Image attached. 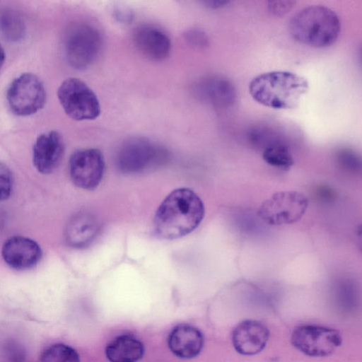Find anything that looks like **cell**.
I'll list each match as a JSON object with an SVG mask.
<instances>
[{
	"mask_svg": "<svg viewBox=\"0 0 362 362\" xmlns=\"http://www.w3.org/2000/svg\"><path fill=\"white\" fill-rule=\"evenodd\" d=\"M308 197L300 192H279L259 206L257 215L269 225L291 224L300 219L308 209Z\"/></svg>",
	"mask_w": 362,
	"mask_h": 362,
	"instance_id": "52a82bcc",
	"label": "cell"
},
{
	"mask_svg": "<svg viewBox=\"0 0 362 362\" xmlns=\"http://www.w3.org/2000/svg\"><path fill=\"white\" fill-rule=\"evenodd\" d=\"M289 32L298 42L314 47L334 44L341 30L337 14L323 6H310L296 13L290 20Z\"/></svg>",
	"mask_w": 362,
	"mask_h": 362,
	"instance_id": "3957f363",
	"label": "cell"
},
{
	"mask_svg": "<svg viewBox=\"0 0 362 362\" xmlns=\"http://www.w3.org/2000/svg\"><path fill=\"white\" fill-rule=\"evenodd\" d=\"M1 256L11 268L25 270L38 263L42 256V250L35 240L15 235L4 242L1 248Z\"/></svg>",
	"mask_w": 362,
	"mask_h": 362,
	"instance_id": "7c38bea8",
	"label": "cell"
},
{
	"mask_svg": "<svg viewBox=\"0 0 362 362\" xmlns=\"http://www.w3.org/2000/svg\"><path fill=\"white\" fill-rule=\"evenodd\" d=\"M105 169L103 154L96 148L75 151L69 160V174L73 183L84 189H93L100 182Z\"/></svg>",
	"mask_w": 362,
	"mask_h": 362,
	"instance_id": "30bf717a",
	"label": "cell"
},
{
	"mask_svg": "<svg viewBox=\"0 0 362 362\" xmlns=\"http://www.w3.org/2000/svg\"><path fill=\"white\" fill-rule=\"evenodd\" d=\"M13 177L9 168L0 162V201L7 199L11 193Z\"/></svg>",
	"mask_w": 362,
	"mask_h": 362,
	"instance_id": "603a6c76",
	"label": "cell"
},
{
	"mask_svg": "<svg viewBox=\"0 0 362 362\" xmlns=\"http://www.w3.org/2000/svg\"><path fill=\"white\" fill-rule=\"evenodd\" d=\"M41 362H80L78 352L64 344H55L47 347L42 354Z\"/></svg>",
	"mask_w": 362,
	"mask_h": 362,
	"instance_id": "44dd1931",
	"label": "cell"
},
{
	"mask_svg": "<svg viewBox=\"0 0 362 362\" xmlns=\"http://www.w3.org/2000/svg\"><path fill=\"white\" fill-rule=\"evenodd\" d=\"M168 151L144 137H133L124 141L117 153L118 168L126 173H139L165 163Z\"/></svg>",
	"mask_w": 362,
	"mask_h": 362,
	"instance_id": "8992f818",
	"label": "cell"
},
{
	"mask_svg": "<svg viewBox=\"0 0 362 362\" xmlns=\"http://www.w3.org/2000/svg\"><path fill=\"white\" fill-rule=\"evenodd\" d=\"M204 339L197 327L181 324L175 327L168 337L171 352L178 358L190 359L198 356L204 346Z\"/></svg>",
	"mask_w": 362,
	"mask_h": 362,
	"instance_id": "2e32d148",
	"label": "cell"
},
{
	"mask_svg": "<svg viewBox=\"0 0 362 362\" xmlns=\"http://www.w3.org/2000/svg\"><path fill=\"white\" fill-rule=\"evenodd\" d=\"M100 224L94 215L80 212L69 221L65 229V239L68 245L76 248L89 245L99 233Z\"/></svg>",
	"mask_w": 362,
	"mask_h": 362,
	"instance_id": "e0dca14e",
	"label": "cell"
},
{
	"mask_svg": "<svg viewBox=\"0 0 362 362\" xmlns=\"http://www.w3.org/2000/svg\"><path fill=\"white\" fill-rule=\"evenodd\" d=\"M6 98L11 110L18 116H29L45 105L46 92L40 79L31 73H23L10 84Z\"/></svg>",
	"mask_w": 362,
	"mask_h": 362,
	"instance_id": "ba28073f",
	"label": "cell"
},
{
	"mask_svg": "<svg viewBox=\"0 0 362 362\" xmlns=\"http://www.w3.org/2000/svg\"><path fill=\"white\" fill-rule=\"evenodd\" d=\"M295 4L294 1H269L267 7L272 14L281 16L289 12Z\"/></svg>",
	"mask_w": 362,
	"mask_h": 362,
	"instance_id": "d4e9b609",
	"label": "cell"
},
{
	"mask_svg": "<svg viewBox=\"0 0 362 362\" xmlns=\"http://www.w3.org/2000/svg\"><path fill=\"white\" fill-rule=\"evenodd\" d=\"M5 59V53L3 47L0 45V69L1 68Z\"/></svg>",
	"mask_w": 362,
	"mask_h": 362,
	"instance_id": "4316f807",
	"label": "cell"
},
{
	"mask_svg": "<svg viewBox=\"0 0 362 362\" xmlns=\"http://www.w3.org/2000/svg\"><path fill=\"white\" fill-rule=\"evenodd\" d=\"M204 205L192 189L179 188L160 204L154 217L156 234L164 239H176L196 229L204 216Z\"/></svg>",
	"mask_w": 362,
	"mask_h": 362,
	"instance_id": "6da1fadb",
	"label": "cell"
},
{
	"mask_svg": "<svg viewBox=\"0 0 362 362\" xmlns=\"http://www.w3.org/2000/svg\"><path fill=\"white\" fill-rule=\"evenodd\" d=\"M64 143L57 131L40 134L33 147V162L38 172L49 174L54 170L62 158Z\"/></svg>",
	"mask_w": 362,
	"mask_h": 362,
	"instance_id": "4fadbf2b",
	"label": "cell"
},
{
	"mask_svg": "<svg viewBox=\"0 0 362 362\" xmlns=\"http://www.w3.org/2000/svg\"><path fill=\"white\" fill-rule=\"evenodd\" d=\"M187 43L195 48L203 49L209 45L206 34L199 29H190L185 33Z\"/></svg>",
	"mask_w": 362,
	"mask_h": 362,
	"instance_id": "cb8c5ba5",
	"label": "cell"
},
{
	"mask_svg": "<svg viewBox=\"0 0 362 362\" xmlns=\"http://www.w3.org/2000/svg\"><path fill=\"white\" fill-rule=\"evenodd\" d=\"M144 351V344L131 334L115 337L105 348L106 357L110 362H138Z\"/></svg>",
	"mask_w": 362,
	"mask_h": 362,
	"instance_id": "ac0fdd59",
	"label": "cell"
},
{
	"mask_svg": "<svg viewBox=\"0 0 362 362\" xmlns=\"http://www.w3.org/2000/svg\"><path fill=\"white\" fill-rule=\"evenodd\" d=\"M57 95L64 112L74 120L94 119L100 113L97 95L79 78L70 77L63 81Z\"/></svg>",
	"mask_w": 362,
	"mask_h": 362,
	"instance_id": "277c9868",
	"label": "cell"
},
{
	"mask_svg": "<svg viewBox=\"0 0 362 362\" xmlns=\"http://www.w3.org/2000/svg\"><path fill=\"white\" fill-rule=\"evenodd\" d=\"M230 3L228 1H220V0H208L204 1L203 4L208 8H218L223 7Z\"/></svg>",
	"mask_w": 362,
	"mask_h": 362,
	"instance_id": "484cf974",
	"label": "cell"
},
{
	"mask_svg": "<svg viewBox=\"0 0 362 362\" xmlns=\"http://www.w3.org/2000/svg\"><path fill=\"white\" fill-rule=\"evenodd\" d=\"M23 347L14 340H6L0 346V362H24Z\"/></svg>",
	"mask_w": 362,
	"mask_h": 362,
	"instance_id": "7402d4cb",
	"label": "cell"
},
{
	"mask_svg": "<svg viewBox=\"0 0 362 362\" xmlns=\"http://www.w3.org/2000/svg\"><path fill=\"white\" fill-rule=\"evenodd\" d=\"M0 30L8 41L18 42L25 34L23 16L13 10H6L0 16Z\"/></svg>",
	"mask_w": 362,
	"mask_h": 362,
	"instance_id": "d6986e66",
	"label": "cell"
},
{
	"mask_svg": "<svg viewBox=\"0 0 362 362\" xmlns=\"http://www.w3.org/2000/svg\"><path fill=\"white\" fill-rule=\"evenodd\" d=\"M102 45L98 30L92 25L78 23L71 25L65 37V54L69 65L83 70L97 59Z\"/></svg>",
	"mask_w": 362,
	"mask_h": 362,
	"instance_id": "5b68a950",
	"label": "cell"
},
{
	"mask_svg": "<svg viewBox=\"0 0 362 362\" xmlns=\"http://www.w3.org/2000/svg\"><path fill=\"white\" fill-rule=\"evenodd\" d=\"M307 80L295 73L273 71L255 77L249 85L252 98L258 103L274 109L296 107L308 90Z\"/></svg>",
	"mask_w": 362,
	"mask_h": 362,
	"instance_id": "7a4b0ae2",
	"label": "cell"
},
{
	"mask_svg": "<svg viewBox=\"0 0 362 362\" xmlns=\"http://www.w3.org/2000/svg\"><path fill=\"white\" fill-rule=\"evenodd\" d=\"M262 158L269 165L286 170H288L294 163L288 148L281 143H272L265 147Z\"/></svg>",
	"mask_w": 362,
	"mask_h": 362,
	"instance_id": "ffe728a7",
	"label": "cell"
},
{
	"mask_svg": "<svg viewBox=\"0 0 362 362\" xmlns=\"http://www.w3.org/2000/svg\"><path fill=\"white\" fill-rule=\"evenodd\" d=\"M134 40L138 49L152 60L161 61L170 55V39L156 26L144 25L139 27L134 33Z\"/></svg>",
	"mask_w": 362,
	"mask_h": 362,
	"instance_id": "9a60e30c",
	"label": "cell"
},
{
	"mask_svg": "<svg viewBox=\"0 0 362 362\" xmlns=\"http://www.w3.org/2000/svg\"><path fill=\"white\" fill-rule=\"evenodd\" d=\"M192 91L198 100L218 108L230 106L236 96L233 83L227 78L216 75L206 76L197 81Z\"/></svg>",
	"mask_w": 362,
	"mask_h": 362,
	"instance_id": "8fae6325",
	"label": "cell"
},
{
	"mask_svg": "<svg viewBox=\"0 0 362 362\" xmlns=\"http://www.w3.org/2000/svg\"><path fill=\"white\" fill-rule=\"evenodd\" d=\"M291 340L293 346L304 354L324 357L340 346L342 337L338 330L332 328L303 325L294 329Z\"/></svg>",
	"mask_w": 362,
	"mask_h": 362,
	"instance_id": "9c48e42d",
	"label": "cell"
},
{
	"mask_svg": "<svg viewBox=\"0 0 362 362\" xmlns=\"http://www.w3.org/2000/svg\"><path fill=\"white\" fill-rule=\"evenodd\" d=\"M269 337L268 328L261 322L247 320L240 322L232 332V343L235 351L245 356L262 351Z\"/></svg>",
	"mask_w": 362,
	"mask_h": 362,
	"instance_id": "5bb4252c",
	"label": "cell"
}]
</instances>
